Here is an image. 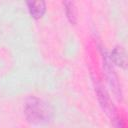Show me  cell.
<instances>
[{"label":"cell","instance_id":"obj_3","mask_svg":"<svg viewBox=\"0 0 128 128\" xmlns=\"http://www.w3.org/2000/svg\"><path fill=\"white\" fill-rule=\"evenodd\" d=\"M96 92H97V97H98V100H99V103H100L102 109L111 118V120L113 121L117 117H119V115L117 114L116 107L111 100V97L109 96L108 92L103 88V86L101 84L96 85Z\"/></svg>","mask_w":128,"mask_h":128},{"label":"cell","instance_id":"obj_5","mask_svg":"<svg viewBox=\"0 0 128 128\" xmlns=\"http://www.w3.org/2000/svg\"><path fill=\"white\" fill-rule=\"evenodd\" d=\"M111 62L116 64L119 67L124 68L126 66V54L122 47H115L111 54L109 55Z\"/></svg>","mask_w":128,"mask_h":128},{"label":"cell","instance_id":"obj_1","mask_svg":"<svg viewBox=\"0 0 128 128\" xmlns=\"http://www.w3.org/2000/svg\"><path fill=\"white\" fill-rule=\"evenodd\" d=\"M24 112L27 119L37 125H42L50 121L51 110L49 106L37 97H30L27 99L24 107Z\"/></svg>","mask_w":128,"mask_h":128},{"label":"cell","instance_id":"obj_6","mask_svg":"<svg viewBox=\"0 0 128 128\" xmlns=\"http://www.w3.org/2000/svg\"><path fill=\"white\" fill-rule=\"evenodd\" d=\"M64 6H65L66 16H67L68 20L72 24H75L77 22V9L75 7V4L71 1H65Z\"/></svg>","mask_w":128,"mask_h":128},{"label":"cell","instance_id":"obj_4","mask_svg":"<svg viewBox=\"0 0 128 128\" xmlns=\"http://www.w3.org/2000/svg\"><path fill=\"white\" fill-rule=\"evenodd\" d=\"M30 15L34 19H40L46 12V3L44 1H31L27 2Z\"/></svg>","mask_w":128,"mask_h":128},{"label":"cell","instance_id":"obj_2","mask_svg":"<svg viewBox=\"0 0 128 128\" xmlns=\"http://www.w3.org/2000/svg\"><path fill=\"white\" fill-rule=\"evenodd\" d=\"M103 70H104V74H105L107 83L110 86L113 94L115 95V97L118 100H122L123 94H122L121 84L119 82V78L115 72V69L112 65L110 57L106 51L103 52Z\"/></svg>","mask_w":128,"mask_h":128}]
</instances>
